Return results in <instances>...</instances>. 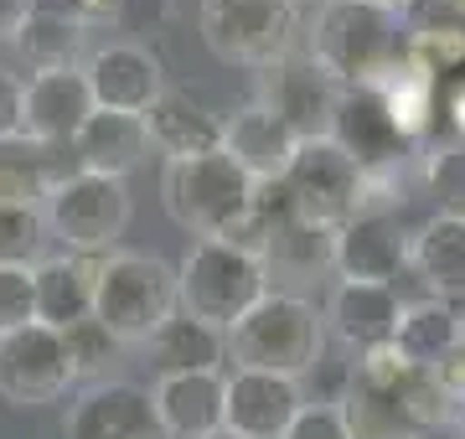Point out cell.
I'll use <instances>...</instances> for the list:
<instances>
[{"label": "cell", "instance_id": "6da1fadb", "mask_svg": "<svg viewBox=\"0 0 465 439\" xmlns=\"http://www.w3.org/2000/svg\"><path fill=\"white\" fill-rule=\"evenodd\" d=\"M305 57L341 88H378L403 63L409 21L372 0H321L305 26Z\"/></svg>", "mask_w": 465, "mask_h": 439}, {"label": "cell", "instance_id": "7a4b0ae2", "mask_svg": "<svg viewBox=\"0 0 465 439\" xmlns=\"http://www.w3.org/2000/svg\"><path fill=\"white\" fill-rule=\"evenodd\" d=\"M232 367L274 372V377H305L326 362V316L295 289H269L243 321L228 331Z\"/></svg>", "mask_w": 465, "mask_h": 439}, {"label": "cell", "instance_id": "3957f363", "mask_svg": "<svg viewBox=\"0 0 465 439\" xmlns=\"http://www.w3.org/2000/svg\"><path fill=\"white\" fill-rule=\"evenodd\" d=\"M161 197L176 228L197 238H223L228 243L238 233V222L249 218L259 181L238 166L228 151H207V155H186V161H166L161 171Z\"/></svg>", "mask_w": 465, "mask_h": 439}, {"label": "cell", "instance_id": "277c9868", "mask_svg": "<svg viewBox=\"0 0 465 439\" xmlns=\"http://www.w3.org/2000/svg\"><path fill=\"white\" fill-rule=\"evenodd\" d=\"M182 310V285L161 254H140V249H114L99 264V289H94V321L109 326V337L124 346H150Z\"/></svg>", "mask_w": 465, "mask_h": 439}, {"label": "cell", "instance_id": "5b68a950", "mask_svg": "<svg viewBox=\"0 0 465 439\" xmlns=\"http://www.w3.org/2000/svg\"><path fill=\"white\" fill-rule=\"evenodd\" d=\"M176 285H182V310L192 321L232 331L274 289V279H269L259 254L238 249V243H223V238H202L176 264Z\"/></svg>", "mask_w": 465, "mask_h": 439}, {"label": "cell", "instance_id": "8992f818", "mask_svg": "<svg viewBox=\"0 0 465 439\" xmlns=\"http://www.w3.org/2000/svg\"><path fill=\"white\" fill-rule=\"evenodd\" d=\"M202 42L217 63L264 73L300 42V0H202Z\"/></svg>", "mask_w": 465, "mask_h": 439}, {"label": "cell", "instance_id": "52a82bcc", "mask_svg": "<svg viewBox=\"0 0 465 439\" xmlns=\"http://www.w3.org/2000/svg\"><path fill=\"white\" fill-rule=\"evenodd\" d=\"M47 228L52 243H63L67 254H114V243L130 228V186L114 176L94 171H67L47 197Z\"/></svg>", "mask_w": 465, "mask_h": 439}, {"label": "cell", "instance_id": "ba28073f", "mask_svg": "<svg viewBox=\"0 0 465 439\" xmlns=\"http://www.w3.org/2000/svg\"><path fill=\"white\" fill-rule=\"evenodd\" d=\"M280 191H284V202H290V218L316 222V228L336 233L362 207V166L331 135L300 140V151L290 161V171H284Z\"/></svg>", "mask_w": 465, "mask_h": 439}, {"label": "cell", "instance_id": "9c48e42d", "mask_svg": "<svg viewBox=\"0 0 465 439\" xmlns=\"http://www.w3.org/2000/svg\"><path fill=\"white\" fill-rule=\"evenodd\" d=\"M78 377H73V362H67V341L63 331L32 321L0 337V398L11 408H42L67 398Z\"/></svg>", "mask_w": 465, "mask_h": 439}, {"label": "cell", "instance_id": "30bf717a", "mask_svg": "<svg viewBox=\"0 0 465 439\" xmlns=\"http://www.w3.org/2000/svg\"><path fill=\"white\" fill-rule=\"evenodd\" d=\"M253 103H264L269 114H280L300 140H316V135H331L341 83H336L331 73H321L305 52H290L284 63L259 73Z\"/></svg>", "mask_w": 465, "mask_h": 439}, {"label": "cell", "instance_id": "8fae6325", "mask_svg": "<svg viewBox=\"0 0 465 439\" xmlns=\"http://www.w3.org/2000/svg\"><path fill=\"white\" fill-rule=\"evenodd\" d=\"M63 439H171L155 398L140 383L124 377H104L88 383L63 414Z\"/></svg>", "mask_w": 465, "mask_h": 439}, {"label": "cell", "instance_id": "7c38bea8", "mask_svg": "<svg viewBox=\"0 0 465 439\" xmlns=\"http://www.w3.org/2000/svg\"><path fill=\"white\" fill-rule=\"evenodd\" d=\"M409 228L388 207H362L351 222L336 228V279L362 285H399L409 274Z\"/></svg>", "mask_w": 465, "mask_h": 439}, {"label": "cell", "instance_id": "4fadbf2b", "mask_svg": "<svg viewBox=\"0 0 465 439\" xmlns=\"http://www.w3.org/2000/svg\"><path fill=\"white\" fill-rule=\"evenodd\" d=\"M84 78L94 88V103L114 109V114L145 119L150 103L166 93V68L145 42H104V47H94L84 63Z\"/></svg>", "mask_w": 465, "mask_h": 439}, {"label": "cell", "instance_id": "5bb4252c", "mask_svg": "<svg viewBox=\"0 0 465 439\" xmlns=\"http://www.w3.org/2000/svg\"><path fill=\"white\" fill-rule=\"evenodd\" d=\"M331 140L362 166V176L403 171V161L414 155V145L388 119V103H382L378 88H341V103H336V119H331Z\"/></svg>", "mask_w": 465, "mask_h": 439}, {"label": "cell", "instance_id": "9a60e30c", "mask_svg": "<svg viewBox=\"0 0 465 439\" xmlns=\"http://www.w3.org/2000/svg\"><path fill=\"white\" fill-rule=\"evenodd\" d=\"M403 295L399 285H362V279H336L321 316H326V337H336L351 352L382 346V341L399 337L403 321Z\"/></svg>", "mask_w": 465, "mask_h": 439}, {"label": "cell", "instance_id": "2e32d148", "mask_svg": "<svg viewBox=\"0 0 465 439\" xmlns=\"http://www.w3.org/2000/svg\"><path fill=\"white\" fill-rule=\"evenodd\" d=\"M305 408V388L295 377H274V372L232 367L228 372V429L243 439H284Z\"/></svg>", "mask_w": 465, "mask_h": 439}, {"label": "cell", "instance_id": "e0dca14e", "mask_svg": "<svg viewBox=\"0 0 465 439\" xmlns=\"http://www.w3.org/2000/svg\"><path fill=\"white\" fill-rule=\"evenodd\" d=\"M150 398L171 439H207L228 429V372H166L155 377Z\"/></svg>", "mask_w": 465, "mask_h": 439}, {"label": "cell", "instance_id": "ac0fdd59", "mask_svg": "<svg viewBox=\"0 0 465 439\" xmlns=\"http://www.w3.org/2000/svg\"><path fill=\"white\" fill-rule=\"evenodd\" d=\"M223 151L249 171L259 186H280L290 161H295V151H300V135L280 114H269L264 103L249 99L243 109L223 114Z\"/></svg>", "mask_w": 465, "mask_h": 439}, {"label": "cell", "instance_id": "d6986e66", "mask_svg": "<svg viewBox=\"0 0 465 439\" xmlns=\"http://www.w3.org/2000/svg\"><path fill=\"white\" fill-rule=\"evenodd\" d=\"M94 109L99 103H94V88H88L84 68L32 73L26 78V135L52 145V151H67Z\"/></svg>", "mask_w": 465, "mask_h": 439}, {"label": "cell", "instance_id": "ffe728a7", "mask_svg": "<svg viewBox=\"0 0 465 439\" xmlns=\"http://www.w3.org/2000/svg\"><path fill=\"white\" fill-rule=\"evenodd\" d=\"M409 274H414L430 300L460 305L465 310V218L460 212H434L409 238Z\"/></svg>", "mask_w": 465, "mask_h": 439}, {"label": "cell", "instance_id": "44dd1931", "mask_svg": "<svg viewBox=\"0 0 465 439\" xmlns=\"http://www.w3.org/2000/svg\"><path fill=\"white\" fill-rule=\"evenodd\" d=\"M78 171H94V176H114L124 181L130 171H140L150 161V130L140 114H114V109H94L88 124L78 130V140L67 145Z\"/></svg>", "mask_w": 465, "mask_h": 439}, {"label": "cell", "instance_id": "7402d4cb", "mask_svg": "<svg viewBox=\"0 0 465 439\" xmlns=\"http://www.w3.org/2000/svg\"><path fill=\"white\" fill-rule=\"evenodd\" d=\"M99 264L94 254H47L36 264V321L52 331H67L94 316V289H99Z\"/></svg>", "mask_w": 465, "mask_h": 439}, {"label": "cell", "instance_id": "603a6c76", "mask_svg": "<svg viewBox=\"0 0 465 439\" xmlns=\"http://www.w3.org/2000/svg\"><path fill=\"white\" fill-rule=\"evenodd\" d=\"M145 130H150V145L166 155V161L223 151V114L202 109L192 93H176V88H166L161 99L150 103Z\"/></svg>", "mask_w": 465, "mask_h": 439}, {"label": "cell", "instance_id": "cb8c5ba5", "mask_svg": "<svg viewBox=\"0 0 465 439\" xmlns=\"http://www.w3.org/2000/svg\"><path fill=\"white\" fill-rule=\"evenodd\" d=\"M88 21H78L73 11L63 5H42L36 0V11L26 16V26L16 32V52L32 63L36 73H63V68H84L88 63Z\"/></svg>", "mask_w": 465, "mask_h": 439}, {"label": "cell", "instance_id": "d4e9b609", "mask_svg": "<svg viewBox=\"0 0 465 439\" xmlns=\"http://www.w3.org/2000/svg\"><path fill=\"white\" fill-rule=\"evenodd\" d=\"M150 362L155 372H223L228 362V331H217L207 321H192L186 310H176L155 337H150Z\"/></svg>", "mask_w": 465, "mask_h": 439}, {"label": "cell", "instance_id": "484cf974", "mask_svg": "<svg viewBox=\"0 0 465 439\" xmlns=\"http://www.w3.org/2000/svg\"><path fill=\"white\" fill-rule=\"evenodd\" d=\"M63 176L67 171L57 166V151L42 140L21 135L0 145V207H47Z\"/></svg>", "mask_w": 465, "mask_h": 439}, {"label": "cell", "instance_id": "4316f807", "mask_svg": "<svg viewBox=\"0 0 465 439\" xmlns=\"http://www.w3.org/2000/svg\"><path fill=\"white\" fill-rule=\"evenodd\" d=\"M399 352L414 362V367H445L450 356L460 352V305L445 300H409L399 321Z\"/></svg>", "mask_w": 465, "mask_h": 439}, {"label": "cell", "instance_id": "83f0119b", "mask_svg": "<svg viewBox=\"0 0 465 439\" xmlns=\"http://www.w3.org/2000/svg\"><path fill=\"white\" fill-rule=\"evenodd\" d=\"M264 269L269 279H316L321 269H336V233H326L316 222L284 218L264 249Z\"/></svg>", "mask_w": 465, "mask_h": 439}, {"label": "cell", "instance_id": "f1b7e54d", "mask_svg": "<svg viewBox=\"0 0 465 439\" xmlns=\"http://www.w3.org/2000/svg\"><path fill=\"white\" fill-rule=\"evenodd\" d=\"M378 93H382V103H388V119L399 124V135L409 140V145H424L430 130H434V119H440V83L403 57L399 68L378 83Z\"/></svg>", "mask_w": 465, "mask_h": 439}, {"label": "cell", "instance_id": "f546056e", "mask_svg": "<svg viewBox=\"0 0 465 439\" xmlns=\"http://www.w3.org/2000/svg\"><path fill=\"white\" fill-rule=\"evenodd\" d=\"M403 57L419 73H430L434 83H455V78H465V26H455V21H419V26H409Z\"/></svg>", "mask_w": 465, "mask_h": 439}, {"label": "cell", "instance_id": "4dcf8cb0", "mask_svg": "<svg viewBox=\"0 0 465 439\" xmlns=\"http://www.w3.org/2000/svg\"><path fill=\"white\" fill-rule=\"evenodd\" d=\"M47 243L52 228L42 207H0V269H36Z\"/></svg>", "mask_w": 465, "mask_h": 439}, {"label": "cell", "instance_id": "1f68e13d", "mask_svg": "<svg viewBox=\"0 0 465 439\" xmlns=\"http://www.w3.org/2000/svg\"><path fill=\"white\" fill-rule=\"evenodd\" d=\"M341 414L351 424V439H409V419L399 414V398H382V393H367L351 383L347 398H341Z\"/></svg>", "mask_w": 465, "mask_h": 439}, {"label": "cell", "instance_id": "d6a6232c", "mask_svg": "<svg viewBox=\"0 0 465 439\" xmlns=\"http://www.w3.org/2000/svg\"><path fill=\"white\" fill-rule=\"evenodd\" d=\"M63 341H67V362H73V377H78V383H104L109 362L124 352V341L109 337V326L94 321V316L78 321V326H67Z\"/></svg>", "mask_w": 465, "mask_h": 439}, {"label": "cell", "instance_id": "836d02e7", "mask_svg": "<svg viewBox=\"0 0 465 439\" xmlns=\"http://www.w3.org/2000/svg\"><path fill=\"white\" fill-rule=\"evenodd\" d=\"M393 398H399V414L409 419V429L455 424V408H450L445 383H440V372H434V367H414V372H409V383H403Z\"/></svg>", "mask_w": 465, "mask_h": 439}, {"label": "cell", "instance_id": "e575fe53", "mask_svg": "<svg viewBox=\"0 0 465 439\" xmlns=\"http://www.w3.org/2000/svg\"><path fill=\"white\" fill-rule=\"evenodd\" d=\"M409 372H414V362L399 352V341H382V346L357 352L347 383H357V388H367V393H382V398H393V393L409 383Z\"/></svg>", "mask_w": 465, "mask_h": 439}, {"label": "cell", "instance_id": "d590c367", "mask_svg": "<svg viewBox=\"0 0 465 439\" xmlns=\"http://www.w3.org/2000/svg\"><path fill=\"white\" fill-rule=\"evenodd\" d=\"M424 181L440 197V212H460L465 218V140L424 155Z\"/></svg>", "mask_w": 465, "mask_h": 439}, {"label": "cell", "instance_id": "8d00e7d4", "mask_svg": "<svg viewBox=\"0 0 465 439\" xmlns=\"http://www.w3.org/2000/svg\"><path fill=\"white\" fill-rule=\"evenodd\" d=\"M36 321V269H0V337Z\"/></svg>", "mask_w": 465, "mask_h": 439}, {"label": "cell", "instance_id": "74e56055", "mask_svg": "<svg viewBox=\"0 0 465 439\" xmlns=\"http://www.w3.org/2000/svg\"><path fill=\"white\" fill-rule=\"evenodd\" d=\"M284 439H351V424L341 414V398H305V408L295 414V424L284 429Z\"/></svg>", "mask_w": 465, "mask_h": 439}, {"label": "cell", "instance_id": "f35d334b", "mask_svg": "<svg viewBox=\"0 0 465 439\" xmlns=\"http://www.w3.org/2000/svg\"><path fill=\"white\" fill-rule=\"evenodd\" d=\"M26 135V83L0 68V145Z\"/></svg>", "mask_w": 465, "mask_h": 439}, {"label": "cell", "instance_id": "ab89813d", "mask_svg": "<svg viewBox=\"0 0 465 439\" xmlns=\"http://www.w3.org/2000/svg\"><path fill=\"white\" fill-rule=\"evenodd\" d=\"M434 372H440V383H445V398H450V408H455V419L465 424V352H455L445 367H434Z\"/></svg>", "mask_w": 465, "mask_h": 439}, {"label": "cell", "instance_id": "60d3db41", "mask_svg": "<svg viewBox=\"0 0 465 439\" xmlns=\"http://www.w3.org/2000/svg\"><path fill=\"white\" fill-rule=\"evenodd\" d=\"M161 26L166 21V0H119V21L114 26Z\"/></svg>", "mask_w": 465, "mask_h": 439}, {"label": "cell", "instance_id": "b9f144b4", "mask_svg": "<svg viewBox=\"0 0 465 439\" xmlns=\"http://www.w3.org/2000/svg\"><path fill=\"white\" fill-rule=\"evenodd\" d=\"M36 11V0H0V42H16L26 16Z\"/></svg>", "mask_w": 465, "mask_h": 439}, {"label": "cell", "instance_id": "7bdbcfd3", "mask_svg": "<svg viewBox=\"0 0 465 439\" xmlns=\"http://www.w3.org/2000/svg\"><path fill=\"white\" fill-rule=\"evenodd\" d=\"M445 119H450V130H455V140H465V78H455L445 88Z\"/></svg>", "mask_w": 465, "mask_h": 439}, {"label": "cell", "instance_id": "ee69618b", "mask_svg": "<svg viewBox=\"0 0 465 439\" xmlns=\"http://www.w3.org/2000/svg\"><path fill=\"white\" fill-rule=\"evenodd\" d=\"M430 21H455V26H465V0H434Z\"/></svg>", "mask_w": 465, "mask_h": 439}, {"label": "cell", "instance_id": "f6af8a7d", "mask_svg": "<svg viewBox=\"0 0 465 439\" xmlns=\"http://www.w3.org/2000/svg\"><path fill=\"white\" fill-rule=\"evenodd\" d=\"M409 439H465V424L455 419V424H434V429H414Z\"/></svg>", "mask_w": 465, "mask_h": 439}, {"label": "cell", "instance_id": "bcb514c9", "mask_svg": "<svg viewBox=\"0 0 465 439\" xmlns=\"http://www.w3.org/2000/svg\"><path fill=\"white\" fill-rule=\"evenodd\" d=\"M372 5H388V11H414L419 0H372Z\"/></svg>", "mask_w": 465, "mask_h": 439}, {"label": "cell", "instance_id": "7dc6e473", "mask_svg": "<svg viewBox=\"0 0 465 439\" xmlns=\"http://www.w3.org/2000/svg\"><path fill=\"white\" fill-rule=\"evenodd\" d=\"M207 439H243V434H232V429H217V434H207Z\"/></svg>", "mask_w": 465, "mask_h": 439}, {"label": "cell", "instance_id": "c3c4849f", "mask_svg": "<svg viewBox=\"0 0 465 439\" xmlns=\"http://www.w3.org/2000/svg\"><path fill=\"white\" fill-rule=\"evenodd\" d=\"M460 352H465V310H460Z\"/></svg>", "mask_w": 465, "mask_h": 439}]
</instances>
